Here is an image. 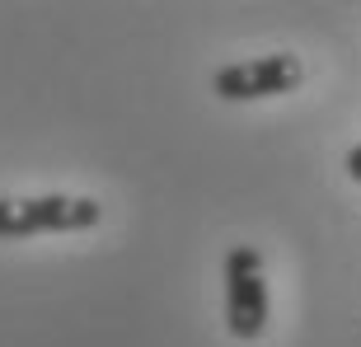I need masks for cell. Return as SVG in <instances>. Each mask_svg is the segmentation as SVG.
<instances>
[{
  "label": "cell",
  "instance_id": "3",
  "mask_svg": "<svg viewBox=\"0 0 361 347\" xmlns=\"http://www.w3.org/2000/svg\"><path fill=\"white\" fill-rule=\"evenodd\" d=\"M305 66L291 52H268L254 61H230L212 75V94L226 104H254V99H277V94L300 90Z\"/></svg>",
  "mask_w": 361,
  "mask_h": 347
},
{
  "label": "cell",
  "instance_id": "1",
  "mask_svg": "<svg viewBox=\"0 0 361 347\" xmlns=\"http://www.w3.org/2000/svg\"><path fill=\"white\" fill-rule=\"evenodd\" d=\"M104 221V207L94 197L71 193H38V197H0V240H28V235H80Z\"/></svg>",
  "mask_w": 361,
  "mask_h": 347
},
{
  "label": "cell",
  "instance_id": "4",
  "mask_svg": "<svg viewBox=\"0 0 361 347\" xmlns=\"http://www.w3.org/2000/svg\"><path fill=\"white\" fill-rule=\"evenodd\" d=\"M348 174L361 183V146H352V150H348Z\"/></svg>",
  "mask_w": 361,
  "mask_h": 347
},
{
  "label": "cell",
  "instance_id": "2",
  "mask_svg": "<svg viewBox=\"0 0 361 347\" xmlns=\"http://www.w3.org/2000/svg\"><path fill=\"white\" fill-rule=\"evenodd\" d=\"M268 281H263V254L254 244H235L226 254V329L240 343H254L268 329Z\"/></svg>",
  "mask_w": 361,
  "mask_h": 347
}]
</instances>
